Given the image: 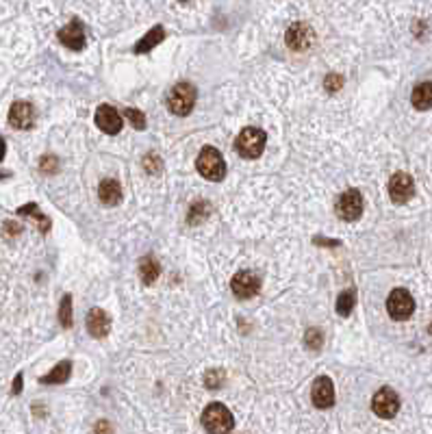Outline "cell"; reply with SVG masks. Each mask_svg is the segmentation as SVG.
Here are the masks:
<instances>
[{
    "mask_svg": "<svg viewBox=\"0 0 432 434\" xmlns=\"http://www.w3.org/2000/svg\"><path fill=\"white\" fill-rule=\"evenodd\" d=\"M196 105V87L191 83H176L168 93V109L174 116H189Z\"/></svg>",
    "mask_w": 432,
    "mask_h": 434,
    "instance_id": "obj_1",
    "label": "cell"
},
{
    "mask_svg": "<svg viewBox=\"0 0 432 434\" xmlns=\"http://www.w3.org/2000/svg\"><path fill=\"white\" fill-rule=\"evenodd\" d=\"M196 168L204 179L211 181V183H217L226 176V163H224V156L219 154V150H215L211 146L202 148V152L198 154V161H196Z\"/></svg>",
    "mask_w": 432,
    "mask_h": 434,
    "instance_id": "obj_2",
    "label": "cell"
},
{
    "mask_svg": "<svg viewBox=\"0 0 432 434\" xmlns=\"http://www.w3.org/2000/svg\"><path fill=\"white\" fill-rule=\"evenodd\" d=\"M202 426L206 432L211 434H224V432H231L235 428V419H233V413L224 406V404H211L206 406V410L202 413Z\"/></svg>",
    "mask_w": 432,
    "mask_h": 434,
    "instance_id": "obj_3",
    "label": "cell"
},
{
    "mask_svg": "<svg viewBox=\"0 0 432 434\" xmlns=\"http://www.w3.org/2000/svg\"><path fill=\"white\" fill-rule=\"evenodd\" d=\"M265 141L267 137L261 128H244L235 141V148L244 159H259L265 150Z\"/></svg>",
    "mask_w": 432,
    "mask_h": 434,
    "instance_id": "obj_4",
    "label": "cell"
},
{
    "mask_svg": "<svg viewBox=\"0 0 432 434\" xmlns=\"http://www.w3.org/2000/svg\"><path fill=\"white\" fill-rule=\"evenodd\" d=\"M387 311L395 321H406L415 311V300L406 289H393L387 298Z\"/></svg>",
    "mask_w": 432,
    "mask_h": 434,
    "instance_id": "obj_5",
    "label": "cell"
},
{
    "mask_svg": "<svg viewBox=\"0 0 432 434\" xmlns=\"http://www.w3.org/2000/svg\"><path fill=\"white\" fill-rule=\"evenodd\" d=\"M334 211L345 221H354L363 215V196L357 189H348L339 196L337 204H334Z\"/></svg>",
    "mask_w": 432,
    "mask_h": 434,
    "instance_id": "obj_6",
    "label": "cell"
},
{
    "mask_svg": "<svg viewBox=\"0 0 432 434\" xmlns=\"http://www.w3.org/2000/svg\"><path fill=\"white\" fill-rule=\"evenodd\" d=\"M287 46L291 48V51L296 53H304V51H309V48L313 46L315 42V33H313V28L309 24H304V22H296L291 24L289 28H287Z\"/></svg>",
    "mask_w": 432,
    "mask_h": 434,
    "instance_id": "obj_7",
    "label": "cell"
},
{
    "mask_svg": "<svg viewBox=\"0 0 432 434\" xmlns=\"http://www.w3.org/2000/svg\"><path fill=\"white\" fill-rule=\"evenodd\" d=\"M372 410L380 417V419H391V417H395L397 410H399V397H397V393L393 389H389V387L380 389L374 395Z\"/></svg>",
    "mask_w": 432,
    "mask_h": 434,
    "instance_id": "obj_8",
    "label": "cell"
},
{
    "mask_svg": "<svg viewBox=\"0 0 432 434\" xmlns=\"http://www.w3.org/2000/svg\"><path fill=\"white\" fill-rule=\"evenodd\" d=\"M231 291L239 300L254 298L261 291V280H259V276H254L252 271H239V274H235V278L231 280Z\"/></svg>",
    "mask_w": 432,
    "mask_h": 434,
    "instance_id": "obj_9",
    "label": "cell"
},
{
    "mask_svg": "<svg viewBox=\"0 0 432 434\" xmlns=\"http://www.w3.org/2000/svg\"><path fill=\"white\" fill-rule=\"evenodd\" d=\"M415 194V183L408 174L404 172H397L391 176L389 181V196L395 204H406Z\"/></svg>",
    "mask_w": 432,
    "mask_h": 434,
    "instance_id": "obj_10",
    "label": "cell"
},
{
    "mask_svg": "<svg viewBox=\"0 0 432 434\" xmlns=\"http://www.w3.org/2000/svg\"><path fill=\"white\" fill-rule=\"evenodd\" d=\"M93 120H96V124H98L100 131L107 135H118L122 131V118L111 105H100L98 111H96Z\"/></svg>",
    "mask_w": 432,
    "mask_h": 434,
    "instance_id": "obj_11",
    "label": "cell"
},
{
    "mask_svg": "<svg viewBox=\"0 0 432 434\" xmlns=\"http://www.w3.org/2000/svg\"><path fill=\"white\" fill-rule=\"evenodd\" d=\"M311 399L317 408H330L334 404V387L332 380L322 376L313 382V391H311Z\"/></svg>",
    "mask_w": 432,
    "mask_h": 434,
    "instance_id": "obj_12",
    "label": "cell"
},
{
    "mask_svg": "<svg viewBox=\"0 0 432 434\" xmlns=\"http://www.w3.org/2000/svg\"><path fill=\"white\" fill-rule=\"evenodd\" d=\"M35 122V111L28 102H13L11 111H9V124L18 131H26Z\"/></svg>",
    "mask_w": 432,
    "mask_h": 434,
    "instance_id": "obj_13",
    "label": "cell"
},
{
    "mask_svg": "<svg viewBox=\"0 0 432 434\" xmlns=\"http://www.w3.org/2000/svg\"><path fill=\"white\" fill-rule=\"evenodd\" d=\"M59 42L66 46V48H70V51H81V48L85 46V30H83V26H81V22H70L68 26H63L61 30H59Z\"/></svg>",
    "mask_w": 432,
    "mask_h": 434,
    "instance_id": "obj_14",
    "label": "cell"
},
{
    "mask_svg": "<svg viewBox=\"0 0 432 434\" xmlns=\"http://www.w3.org/2000/svg\"><path fill=\"white\" fill-rule=\"evenodd\" d=\"M87 330L93 339H102L111 330V319L102 309H91L87 313Z\"/></svg>",
    "mask_w": 432,
    "mask_h": 434,
    "instance_id": "obj_15",
    "label": "cell"
},
{
    "mask_svg": "<svg viewBox=\"0 0 432 434\" xmlns=\"http://www.w3.org/2000/svg\"><path fill=\"white\" fill-rule=\"evenodd\" d=\"M98 196H100L102 204H107V206H116V204L122 200V187H120L118 181L107 179V181H102L100 187H98Z\"/></svg>",
    "mask_w": 432,
    "mask_h": 434,
    "instance_id": "obj_16",
    "label": "cell"
},
{
    "mask_svg": "<svg viewBox=\"0 0 432 434\" xmlns=\"http://www.w3.org/2000/svg\"><path fill=\"white\" fill-rule=\"evenodd\" d=\"M411 102H413V107L417 111L432 109V83H430V80H426V83H420L417 87L413 89Z\"/></svg>",
    "mask_w": 432,
    "mask_h": 434,
    "instance_id": "obj_17",
    "label": "cell"
},
{
    "mask_svg": "<svg viewBox=\"0 0 432 434\" xmlns=\"http://www.w3.org/2000/svg\"><path fill=\"white\" fill-rule=\"evenodd\" d=\"M163 39H165V30H163V26H154L152 30H148V33L137 42L135 53H137V55H146V53L152 51L154 46L161 44Z\"/></svg>",
    "mask_w": 432,
    "mask_h": 434,
    "instance_id": "obj_18",
    "label": "cell"
},
{
    "mask_svg": "<svg viewBox=\"0 0 432 434\" xmlns=\"http://www.w3.org/2000/svg\"><path fill=\"white\" fill-rule=\"evenodd\" d=\"M70 372H72V363L70 361H63L48 376L39 378V382L42 384H63V382L70 378Z\"/></svg>",
    "mask_w": 432,
    "mask_h": 434,
    "instance_id": "obj_19",
    "label": "cell"
},
{
    "mask_svg": "<svg viewBox=\"0 0 432 434\" xmlns=\"http://www.w3.org/2000/svg\"><path fill=\"white\" fill-rule=\"evenodd\" d=\"M159 263L154 259H150V256H146V259H141L139 261V276L141 280L146 282V284H152L156 278H159Z\"/></svg>",
    "mask_w": 432,
    "mask_h": 434,
    "instance_id": "obj_20",
    "label": "cell"
},
{
    "mask_svg": "<svg viewBox=\"0 0 432 434\" xmlns=\"http://www.w3.org/2000/svg\"><path fill=\"white\" fill-rule=\"evenodd\" d=\"M354 304H357V298H354V291H343L337 300V313L341 317H348L352 313V309H354Z\"/></svg>",
    "mask_w": 432,
    "mask_h": 434,
    "instance_id": "obj_21",
    "label": "cell"
},
{
    "mask_svg": "<svg viewBox=\"0 0 432 434\" xmlns=\"http://www.w3.org/2000/svg\"><path fill=\"white\" fill-rule=\"evenodd\" d=\"M59 321L63 328H72V298L70 296H63V300H61Z\"/></svg>",
    "mask_w": 432,
    "mask_h": 434,
    "instance_id": "obj_22",
    "label": "cell"
},
{
    "mask_svg": "<svg viewBox=\"0 0 432 434\" xmlns=\"http://www.w3.org/2000/svg\"><path fill=\"white\" fill-rule=\"evenodd\" d=\"M304 343H307L309 350H319L324 345V332L317 328L307 330V334H304Z\"/></svg>",
    "mask_w": 432,
    "mask_h": 434,
    "instance_id": "obj_23",
    "label": "cell"
},
{
    "mask_svg": "<svg viewBox=\"0 0 432 434\" xmlns=\"http://www.w3.org/2000/svg\"><path fill=\"white\" fill-rule=\"evenodd\" d=\"M124 118L129 120L137 128V131H143V128H146V116H143L141 111H137V109H126Z\"/></svg>",
    "mask_w": 432,
    "mask_h": 434,
    "instance_id": "obj_24",
    "label": "cell"
},
{
    "mask_svg": "<svg viewBox=\"0 0 432 434\" xmlns=\"http://www.w3.org/2000/svg\"><path fill=\"white\" fill-rule=\"evenodd\" d=\"M206 208H209V204H206V202H198V204L191 206V211H189V224H200L206 215H209V211H206Z\"/></svg>",
    "mask_w": 432,
    "mask_h": 434,
    "instance_id": "obj_25",
    "label": "cell"
},
{
    "mask_svg": "<svg viewBox=\"0 0 432 434\" xmlns=\"http://www.w3.org/2000/svg\"><path fill=\"white\" fill-rule=\"evenodd\" d=\"M161 168H163V163H161V159H159L156 154H148L146 159H143V170H146V172L159 174V172H161Z\"/></svg>",
    "mask_w": 432,
    "mask_h": 434,
    "instance_id": "obj_26",
    "label": "cell"
},
{
    "mask_svg": "<svg viewBox=\"0 0 432 434\" xmlns=\"http://www.w3.org/2000/svg\"><path fill=\"white\" fill-rule=\"evenodd\" d=\"M324 85H326L328 91H337V89H341V85H343V78H341L339 74H328V76L324 78Z\"/></svg>",
    "mask_w": 432,
    "mask_h": 434,
    "instance_id": "obj_27",
    "label": "cell"
},
{
    "mask_svg": "<svg viewBox=\"0 0 432 434\" xmlns=\"http://www.w3.org/2000/svg\"><path fill=\"white\" fill-rule=\"evenodd\" d=\"M204 382H206V387H209V389H217V387H222V382H224V374L209 372L204 376Z\"/></svg>",
    "mask_w": 432,
    "mask_h": 434,
    "instance_id": "obj_28",
    "label": "cell"
},
{
    "mask_svg": "<svg viewBox=\"0 0 432 434\" xmlns=\"http://www.w3.org/2000/svg\"><path fill=\"white\" fill-rule=\"evenodd\" d=\"M42 172H46V174H55L57 172V159L55 156H44V161H42Z\"/></svg>",
    "mask_w": 432,
    "mask_h": 434,
    "instance_id": "obj_29",
    "label": "cell"
},
{
    "mask_svg": "<svg viewBox=\"0 0 432 434\" xmlns=\"http://www.w3.org/2000/svg\"><path fill=\"white\" fill-rule=\"evenodd\" d=\"M20 391H22V374L15 376V382H13V393L18 395Z\"/></svg>",
    "mask_w": 432,
    "mask_h": 434,
    "instance_id": "obj_30",
    "label": "cell"
},
{
    "mask_svg": "<svg viewBox=\"0 0 432 434\" xmlns=\"http://www.w3.org/2000/svg\"><path fill=\"white\" fill-rule=\"evenodd\" d=\"M5 152H7V146H5V139L0 137V161L5 159Z\"/></svg>",
    "mask_w": 432,
    "mask_h": 434,
    "instance_id": "obj_31",
    "label": "cell"
},
{
    "mask_svg": "<svg viewBox=\"0 0 432 434\" xmlns=\"http://www.w3.org/2000/svg\"><path fill=\"white\" fill-rule=\"evenodd\" d=\"M430 332H432V324H430Z\"/></svg>",
    "mask_w": 432,
    "mask_h": 434,
    "instance_id": "obj_32",
    "label": "cell"
}]
</instances>
